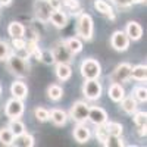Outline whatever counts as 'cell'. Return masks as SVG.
Instances as JSON below:
<instances>
[{"mask_svg":"<svg viewBox=\"0 0 147 147\" xmlns=\"http://www.w3.org/2000/svg\"><path fill=\"white\" fill-rule=\"evenodd\" d=\"M94 7L97 12H100L102 15H106L109 16V19H115V13L112 10V6H110L106 0H94Z\"/></svg>","mask_w":147,"mask_h":147,"instance_id":"obj_18","label":"cell"},{"mask_svg":"<svg viewBox=\"0 0 147 147\" xmlns=\"http://www.w3.org/2000/svg\"><path fill=\"white\" fill-rule=\"evenodd\" d=\"M9 128L13 132V136H21L22 132H25V124L19 119V118H12L9 122Z\"/></svg>","mask_w":147,"mask_h":147,"instance_id":"obj_27","label":"cell"},{"mask_svg":"<svg viewBox=\"0 0 147 147\" xmlns=\"http://www.w3.org/2000/svg\"><path fill=\"white\" fill-rule=\"evenodd\" d=\"M125 34L128 35V38L132 41H137L143 37V28L138 22L136 21H129L127 24V28H125Z\"/></svg>","mask_w":147,"mask_h":147,"instance_id":"obj_14","label":"cell"},{"mask_svg":"<svg viewBox=\"0 0 147 147\" xmlns=\"http://www.w3.org/2000/svg\"><path fill=\"white\" fill-rule=\"evenodd\" d=\"M134 99H136L137 102L146 103V100H147V90H146L144 85H140V87L134 88Z\"/></svg>","mask_w":147,"mask_h":147,"instance_id":"obj_31","label":"cell"},{"mask_svg":"<svg viewBox=\"0 0 147 147\" xmlns=\"http://www.w3.org/2000/svg\"><path fill=\"white\" fill-rule=\"evenodd\" d=\"M34 116H35L37 121L46 122V121H49V110L44 109V107H41V106H38V107L34 109Z\"/></svg>","mask_w":147,"mask_h":147,"instance_id":"obj_32","label":"cell"},{"mask_svg":"<svg viewBox=\"0 0 147 147\" xmlns=\"http://www.w3.org/2000/svg\"><path fill=\"white\" fill-rule=\"evenodd\" d=\"M80 71L84 80H99L102 74V66L96 59H84Z\"/></svg>","mask_w":147,"mask_h":147,"instance_id":"obj_3","label":"cell"},{"mask_svg":"<svg viewBox=\"0 0 147 147\" xmlns=\"http://www.w3.org/2000/svg\"><path fill=\"white\" fill-rule=\"evenodd\" d=\"M25 38L24 37H15V38H12V47L15 49V50H21V49L25 47Z\"/></svg>","mask_w":147,"mask_h":147,"instance_id":"obj_38","label":"cell"},{"mask_svg":"<svg viewBox=\"0 0 147 147\" xmlns=\"http://www.w3.org/2000/svg\"><path fill=\"white\" fill-rule=\"evenodd\" d=\"M131 65L129 63H121L115 68V71L112 72L110 75V82H118V84H122V82H127L129 78H131Z\"/></svg>","mask_w":147,"mask_h":147,"instance_id":"obj_8","label":"cell"},{"mask_svg":"<svg viewBox=\"0 0 147 147\" xmlns=\"http://www.w3.org/2000/svg\"><path fill=\"white\" fill-rule=\"evenodd\" d=\"M12 3V0H0V6H9Z\"/></svg>","mask_w":147,"mask_h":147,"instance_id":"obj_42","label":"cell"},{"mask_svg":"<svg viewBox=\"0 0 147 147\" xmlns=\"http://www.w3.org/2000/svg\"><path fill=\"white\" fill-rule=\"evenodd\" d=\"M129 38L125 34V31H115L110 37V46H112L116 52H125L129 47Z\"/></svg>","mask_w":147,"mask_h":147,"instance_id":"obj_10","label":"cell"},{"mask_svg":"<svg viewBox=\"0 0 147 147\" xmlns=\"http://www.w3.org/2000/svg\"><path fill=\"white\" fill-rule=\"evenodd\" d=\"M107 94L110 97V100L119 103L125 97V90H124V87H122L121 84L112 82V84H110V87H109V90H107Z\"/></svg>","mask_w":147,"mask_h":147,"instance_id":"obj_17","label":"cell"},{"mask_svg":"<svg viewBox=\"0 0 147 147\" xmlns=\"http://www.w3.org/2000/svg\"><path fill=\"white\" fill-rule=\"evenodd\" d=\"M55 74L59 81H68L72 75V69L69 63H57L55 68Z\"/></svg>","mask_w":147,"mask_h":147,"instance_id":"obj_19","label":"cell"},{"mask_svg":"<svg viewBox=\"0 0 147 147\" xmlns=\"http://www.w3.org/2000/svg\"><path fill=\"white\" fill-rule=\"evenodd\" d=\"M88 109H90V106L85 103V102H75L72 105V107H71V110H69V116L68 118H71L72 121H75L77 124H84L85 121H87V118H88Z\"/></svg>","mask_w":147,"mask_h":147,"instance_id":"obj_4","label":"cell"},{"mask_svg":"<svg viewBox=\"0 0 147 147\" xmlns=\"http://www.w3.org/2000/svg\"><path fill=\"white\" fill-rule=\"evenodd\" d=\"M103 87L99 82V80H85L82 85V94L88 100H99L102 96Z\"/></svg>","mask_w":147,"mask_h":147,"instance_id":"obj_5","label":"cell"},{"mask_svg":"<svg viewBox=\"0 0 147 147\" xmlns=\"http://www.w3.org/2000/svg\"><path fill=\"white\" fill-rule=\"evenodd\" d=\"M62 96H63V88L60 87V85H57V84L49 85V88H47V97L50 100L57 102V100L62 99Z\"/></svg>","mask_w":147,"mask_h":147,"instance_id":"obj_25","label":"cell"},{"mask_svg":"<svg viewBox=\"0 0 147 147\" xmlns=\"http://www.w3.org/2000/svg\"><path fill=\"white\" fill-rule=\"evenodd\" d=\"M87 121H90L93 125H103L107 121V113L103 107L99 106H91L88 109V118Z\"/></svg>","mask_w":147,"mask_h":147,"instance_id":"obj_11","label":"cell"},{"mask_svg":"<svg viewBox=\"0 0 147 147\" xmlns=\"http://www.w3.org/2000/svg\"><path fill=\"white\" fill-rule=\"evenodd\" d=\"M34 144H35L34 137L28 132H22L21 136H16L13 140V146H18V147H32Z\"/></svg>","mask_w":147,"mask_h":147,"instance_id":"obj_20","label":"cell"},{"mask_svg":"<svg viewBox=\"0 0 147 147\" xmlns=\"http://www.w3.org/2000/svg\"><path fill=\"white\" fill-rule=\"evenodd\" d=\"M5 115L7 118H21L24 115V103L21 99H10L6 102V106H5Z\"/></svg>","mask_w":147,"mask_h":147,"instance_id":"obj_9","label":"cell"},{"mask_svg":"<svg viewBox=\"0 0 147 147\" xmlns=\"http://www.w3.org/2000/svg\"><path fill=\"white\" fill-rule=\"evenodd\" d=\"M10 94L16 99L24 100L28 96V87L24 81H13L10 85Z\"/></svg>","mask_w":147,"mask_h":147,"instance_id":"obj_15","label":"cell"},{"mask_svg":"<svg viewBox=\"0 0 147 147\" xmlns=\"http://www.w3.org/2000/svg\"><path fill=\"white\" fill-rule=\"evenodd\" d=\"M49 21H50L56 28H65L68 25V16L62 9H53Z\"/></svg>","mask_w":147,"mask_h":147,"instance_id":"obj_13","label":"cell"},{"mask_svg":"<svg viewBox=\"0 0 147 147\" xmlns=\"http://www.w3.org/2000/svg\"><path fill=\"white\" fill-rule=\"evenodd\" d=\"M96 127H97V129H96V138H97V141H100L102 144H105V141L109 137V134H107L105 125H96Z\"/></svg>","mask_w":147,"mask_h":147,"instance_id":"obj_35","label":"cell"},{"mask_svg":"<svg viewBox=\"0 0 147 147\" xmlns=\"http://www.w3.org/2000/svg\"><path fill=\"white\" fill-rule=\"evenodd\" d=\"M113 2L119 6V7H129L132 5L131 0H113Z\"/></svg>","mask_w":147,"mask_h":147,"instance_id":"obj_39","label":"cell"},{"mask_svg":"<svg viewBox=\"0 0 147 147\" xmlns=\"http://www.w3.org/2000/svg\"><path fill=\"white\" fill-rule=\"evenodd\" d=\"M6 62V68L7 71L12 74V75H15L18 78H27L31 72V66L28 63V59H24L18 55H10L5 59Z\"/></svg>","mask_w":147,"mask_h":147,"instance_id":"obj_1","label":"cell"},{"mask_svg":"<svg viewBox=\"0 0 147 147\" xmlns=\"http://www.w3.org/2000/svg\"><path fill=\"white\" fill-rule=\"evenodd\" d=\"M13 140H15V136H13V132L10 131L9 127L0 128V144H3V146H13Z\"/></svg>","mask_w":147,"mask_h":147,"instance_id":"obj_23","label":"cell"},{"mask_svg":"<svg viewBox=\"0 0 147 147\" xmlns=\"http://www.w3.org/2000/svg\"><path fill=\"white\" fill-rule=\"evenodd\" d=\"M40 62H43L44 65H53L55 63V57H53L52 50H41Z\"/></svg>","mask_w":147,"mask_h":147,"instance_id":"obj_34","label":"cell"},{"mask_svg":"<svg viewBox=\"0 0 147 147\" xmlns=\"http://www.w3.org/2000/svg\"><path fill=\"white\" fill-rule=\"evenodd\" d=\"M24 38H25L27 41H35L37 43L40 40V34L34 28H25V31H24Z\"/></svg>","mask_w":147,"mask_h":147,"instance_id":"obj_33","label":"cell"},{"mask_svg":"<svg viewBox=\"0 0 147 147\" xmlns=\"http://www.w3.org/2000/svg\"><path fill=\"white\" fill-rule=\"evenodd\" d=\"M52 10L53 9H52L50 5H49L47 0H35V3H34V15H35L37 21H40L43 24H47Z\"/></svg>","mask_w":147,"mask_h":147,"instance_id":"obj_7","label":"cell"},{"mask_svg":"<svg viewBox=\"0 0 147 147\" xmlns=\"http://www.w3.org/2000/svg\"><path fill=\"white\" fill-rule=\"evenodd\" d=\"M24 31H25V27L18 21H12L7 27V32L12 38H15V37H24Z\"/></svg>","mask_w":147,"mask_h":147,"instance_id":"obj_24","label":"cell"},{"mask_svg":"<svg viewBox=\"0 0 147 147\" xmlns=\"http://www.w3.org/2000/svg\"><path fill=\"white\" fill-rule=\"evenodd\" d=\"M52 53L55 57V62L57 63H71L74 60V55L69 52V49L63 41H57L52 49Z\"/></svg>","mask_w":147,"mask_h":147,"instance_id":"obj_6","label":"cell"},{"mask_svg":"<svg viewBox=\"0 0 147 147\" xmlns=\"http://www.w3.org/2000/svg\"><path fill=\"white\" fill-rule=\"evenodd\" d=\"M52 9H60L62 7V0H47Z\"/></svg>","mask_w":147,"mask_h":147,"instance_id":"obj_40","label":"cell"},{"mask_svg":"<svg viewBox=\"0 0 147 147\" xmlns=\"http://www.w3.org/2000/svg\"><path fill=\"white\" fill-rule=\"evenodd\" d=\"M103 146H106V147H122V146H125V143L121 138V136H109Z\"/></svg>","mask_w":147,"mask_h":147,"instance_id":"obj_30","label":"cell"},{"mask_svg":"<svg viewBox=\"0 0 147 147\" xmlns=\"http://www.w3.org/2000/svg\"><path fill=\"white\" fill-rule=\"evenodd\" d=\"M9 53H10L9 44L6 41H3V40H0V60H5L9 56Z\"/></svg>","mask_w":147,"mask_h":147,"instance_id":"obj_37","label":"cell"},{"mask_svg":"<svg viewBox=\"0 0 147 147\" xmlns=\"http://www.w3.org/2000/svg\"><path fill=\"white\" fill-rule=\"evenodd\" d=\"M0 94H2V87H0Z\"/></svg>","mask_w":147,"mask_h":147,"instance_id":"obj_44","label":"cell"},{"mask_svg":"<svg viewBox=\"0 0 147 147\" xmlns=\"http://www.w3.org/2000/svg\"><path fill=\"white\" fill-rule=\"evenodd\" d=\"M74 138H75V141H78L80 144H84L90 141L91 138V131L88 127H85L84 124H78L75 128H74Z\"/></svg>","mask_w":147,"mask_h":147,"instance_id":"obj_12","label":"cell"},{"mask_svg":"<svg viewBox=\"0 0 147 147\" xmlns=\"http://www.w3.org/2000/svg\"><path fill=\"white\" fill-rule=\"evenodd\" d=\"M49 119H50L56 127H63L68 121V113L62 109H52L49 112Z\"/></svg>","mask_w":147,"mask_h":147,"instance_id":"obj_16","label":"cell"},{"mask_svg":"<svg viewBox=\"0 0 147 147\" xmlns=\"http://www.w3.org/2000/svg\"><path fill=\"white\" fill-rule=\"evenodd\" d=\"M93 32H94L93 18L88 13H80V18L77 21V35L85 41H90L93 38Z\"/></svg>","mask_w":147,"mask_h":147,"instance_id":"obj_2","label":"cell"},{"mask_svg":"<svg viewBox=\"0 0 147 147\" xmlns=\"http://www.w3.org/2000/svg\"><path fill=\"white\" fill-rule=\"evenodd\" d=\"M137 129H138V136L140 137H146V134H147V127L146 125H141V127H137Z\"/></svg>","mask_w":147,"mask_h":147,"instance_id":"obj_41","label":"cell"},{"mask_svg":"<svg viewBox=\"0 0 147 147\" xmlns=\"http://www.w3.org/2000/svg\"><path fill=\"white\" fill-rule=\"evenodd\" d=\"M103 125H105L109 136H121L122 131H124V127H122L119 122H107L106 121Z\"/></svg>","mask_w":147,"mask_h":147,"instance_id":"obj_28","label":"cell"},{"mask_svg":"<svg viewBox=\"0 0 147 147\" xmlns=\"http://www.w3.org/2000/svg\"><path fill=\"white\" fill-rule=\"evenodd\" d=\"M131 78L136 81H146L147 78V66L146 65H137L131 68Z\"/></svg>","mask_w":147,"mask_h":147,"instance_id":"obj_26","label":"cell"},{"mask_svg":"<svg viewBox=\"0 0 147 147\" xmlns=\"http://www.w3.org/2000/svg\"><path fill=\"white\" fill-rule=\"evenodd\" d=\"M119 103H121V107H122V110H124L125 113H129V115H132V113L137 110V100L134 99L132 96L124 97V99H122Z\"/></svg>","mask_w":147,"mask_h":147,"instance_id":"obj_21","label":"cell"},{"mask_svg":"<svg viewBox=\"0 0 147 147\" xmlns=\"http://www.w3.org/2000/svg\"><path fill=\"white\" fill-rule=\"evenodd\" d=\"M63 43L66 44V47L69 49L72 55H77L82 50V41L80 40V37H71L68 40H63Z\"/></svg>","mask_w":147,"mask_h":147,"instance_id":"obj_22","label":"cell"},{"mask_svg":"<svg viewBox=\"0 0 147 147\" xmlns=\"http://www.w3.org/2000/svg\"><path fill=\"white\" fill-rule=\"evenodd\" d=\"M131 2L134 5V3H146V0H131Z\"/></svg>","mask_w":147,"mask_h":147,"instance_id":"obj_43","label":"cell"},{"mask_svg":"<svg viewBox=\"0 0 147 147\" xmlns=\"http://www.w3.org/2000/svg\"><path fill=\"white\" fill-rule=\"evenodd\" d=\"M62 6L71 10L72 15H80L81 13V6L78 0H62Z\"/></svg>","mask_w":147,"mask_h":147,"instance_id":"obj_29","label":"cell"},{"mask_svg":"<svg viewBox=\"0 0 147 147\" xmlns=\"http://www.w3.org/2000/svg\"><path fill=\"white\" fill-rule=\"evenodd\" d=\"M134 124H136L137 127H141V125H146V122H147V113L146 112H134Z\"/></svg>","mask_w":147,"mask_h":147,"instance_id":"obj_36","label":"cell"}]
</instances>
